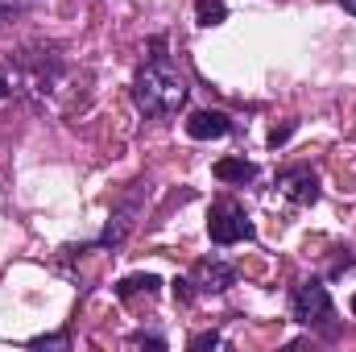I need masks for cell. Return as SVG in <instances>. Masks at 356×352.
I'll return each mask as SVG.
<instances>
[{
    "instance_id": "1",
    "label": "cell",
    "mask_w": 356,
    "mask_h": 352,
    "mask_svg": "<svg viewBox=\"0 0 356 352\" xmlns=\"http://www.w3.org/2000/svg\"><path fill=\"white\" fill-rule=\"evenodd\" d=\"M133 99L145 116H170L186 104V79L178 75V67H170L166 58H149L137 71L133 83Z\"/></svg>"
},
{
    "instance_id": "2",
    "label": "cell",
    "mask_w": 356,
    "mask_h": 352,
    "mask_svg": "<svg viewBox=\"0 0 356 352\" xmlns=\"http://www.w3.org/2000/svg\"><path fill=\"white\" fill-rule=\"evenodd\" d=\"M207 237H211L216 245H236V241H249V237H253V220L245 216V207H241V203L220 199V203H211V216H207Z\"/></svg>"
},
{
    "instance_id": "3",
    "label": "cell",
    "mask_w": 356,
    "mask_h": 352,
    "mask_svg": "<svg viewBox=\"0 0 356 352\" xmlns=\"http://www.w3.org/2000/svg\"><path fill=\"white\" fill-rule=\"evenodd\" d=\"M290 315L302 328L327 323L332 319V294H327V286L323 282H298L294 286V298H290Z\"/></svg>"
},
{
    "instance_id": "4",
    "label": "cell",
    "mask_w": 356,
    "mask_h": 352,
    "mask_svg": "<svg viewBox=\"0 0 356 352\" xmlns=\"http://www.w3.org/2000/svg\"><path fill=\"white\" fill-rule=\"evenodd\" d=\"M277 191H282L290 203H298V207H311V203L319 199V178L311 175L307 166H294V170H286V175L277 178Z\"/></svg>"
},
{
    "instance_id": "5",
    "label": "cell",
    "mask_w": 356,
    "mask_h": 352,
    "mask_svg": "<svg viewBox=\"0 0 356 352\" xmlns=\"http://www.w3.org/2000/svg\"><path fill=\"white\" fill-rule=\"evenodd\" d=\"M236 282V269L224 262H199L195 265V282L191 286H199L203 294H224L228 286Z\"/></svg>"
},
{
    "instance_id": "6",
    "label": "cell",
    "mask_w": 356,
    "mask_h": 352,
    "mask_svg": "<svg viewBox=\"0 0 356 352\" xmlns=\"http://www.w3.org/2000/svg\"><path fill=\"white\" fill-rule=\"evenodd\" d=\"M228 129H232V120H228L224 112H211V108L186 116V133H191L195 141H216V137H224Z\"/></svg>"
},
{
    "instance_id": "7",
    "label": "cell",
    "mask_w": 356,
    "mask_h": 352,
    "mask_svg": "<svg viewBox=\"0 0 356 352\" xmlns=\"http://www.w3.org/2000/svg\"><path fill=\"white\" fill-rule=\"evenodd\" d=\"M211 175L220 178V182H249V178L257 175V166L245 162V158H220V162L211 166Z\"/></svg>"
},
{
    "instance_id": "8",
    "label": "cell",
    "mask_w": 356,
    "mask_h": 352,
    "mask_svg": "<svg viewBox=\"0 0 356 352\" xmlns=\"http://www.w3.org/2000/svg\"><path fill=\"white\" fill-rule=\"evenodd\" d=\"M195 17H199V25H224V17H228V4L224 0H195Z\"/></svg>"
},
{
    "instance_id": "9",
    "label": "cell",
    "mask_w": 356,
    "mask_h": 352,
    "mask_svg": "<svg viewBox=\"0 0 356 352\" xmlns=\"http://www.w3.org/2000/svg\"><path fill=\"white\" fill-rule=\"evenodd\" d=\"M158 286H162V282H158L154 273H133V278H124V282L116 286V294H120V298H129V294H141V290H145V294H154Z\"/></svg>"
},
{
    "instance_id": "10",
    "label": "cell",
    "mask_w": 356,
    "mask_h": 352,
    "mask_svg": "<svg viewBox=\"0 0 356 352\" xmlns=\"http://www.w3.org/2000/svg\"><path fill=\"white\" fill-rule=\"evenodd\" d=\"M29 349H71V336H38Z\"/></svg>"
},
{
    "instance_id": "11",
    "label": "cell",
    "mask_w": 356,
    "mask_h": 352,
    "mask_svg": "<svg viewBox=\"0 0 356 352\" xmlns=\"http://www.w3.org/2000/svg\"><path fill=\"white\" fill-rule=\"evenodd\" d=\"M191 349L203 352V349H220V332H199L195 340H191Z\"/></svg>"
},
{
    "instance_id": "12",
    "label": "cell",
    "mask_w": 356,
    "mask_h": 352,
    "mask_svg": "<svg viewBox=\"0 0 356 352\" xmlns=\"http://www.w3.org/2000/svg\"><path fill=\"white\" fill-rule=\"evenodd\" d=\"M175 298H178V303H191V298H195L191 282H182V278H178V282H175Z\"/></svg>"
},
{
    "instance_id": "13",
    "label": "cell",
    "mask_w": 356,
    "mask_h": 352,
    "mask_svg": "<svg viewBox=\"0 0 356 352\" xmlns=\"http://www.w3.org/2000/svg\"><path fill=\"white\" fill-rule=\"evenodd\" d=\"M290 133H294V125H282V129H273V133H269V145L277 150V145H282V141H286Z\"/></svg>"
},
{
    "instance_id": "14",
    "label": "cell",
    "mask_w": 356,
    "mask_h": 352,
    "mask_svg": "<svg viewBox=\"0 0 356 352\" xmlns=\"http://www.w3.org/2000/svg\"><path fill=\"white\" fill-rule=\"evenodd\" d=\"M133 344H149V349H166V340H162V336H145V332H137V336H133Z\"/></svg>"
},
{
    "instance_id": "15",
    "label": "cell",
    "mask_w": 356,
    "mask_h": 352,
    "mask_svg": "<svg viewBox=\"0 0 356 352\" xmlns=\"http://www.w3.org/2000/svg\"><path fill=\"white\" fill-rule=\"evenodd\" d=\"M17 13H21V4H13V0H0V25H4V21H13Z\"/></svg>"
},
{
    "instance_id": "16",
    "label": "cell",
    "mask_w": 356,
    "mask_h": 352,
    "mask_svg": "<svg viewBox=\"0 0 356 352\" xmlns=\"http://www.w3.org/2000/svg\"><path fill=\"white\" fill-rule=\"evenodd\" d=\"M13 95V88H8V79H0V99H8Z\"/></svg>"
},
{
    "instance_id": "17",
    "label": "cell",
    "mask_w": 356,
    "mask_h": 352,
    "mask_svg": "<svg viewBox=\"0 0 356 352\" xmlns=\"http://www.w3.org/2000/svg\"><path fill=\"white\" fill-rule=\"evenodd\" d=\"M340 4H344V8H348V13L356 17V0H340Z\"/></svg>"
},
{
    "instance_id": "18",
    "label": "cell",
    "mask_w": 356,
    "mask_h": 352,
    "mask_svg": "<svg viewBox=\"0 0 356 352\" xmlns=\"http://www.w3.org/2000/svg\"><path fill=\"white\" fill-rule=\"evenodd\" d=\"M353 315H356V294H353Z\"/></svg>"
},
{
    "instance_id": "19",
    "label": "cell",
    "mask_w": 356,
    "mask_h": 352,
    "mask_svg": "<svg viewBox=\"0 0 356 352\" xmlns=\"http://www.w3.org/2000/svg\"><path fill=\"white\" fill-rule=\"evenodd\" d=\"M13 4H25V0H13Z\"/></svg>"
}]
</instances>
